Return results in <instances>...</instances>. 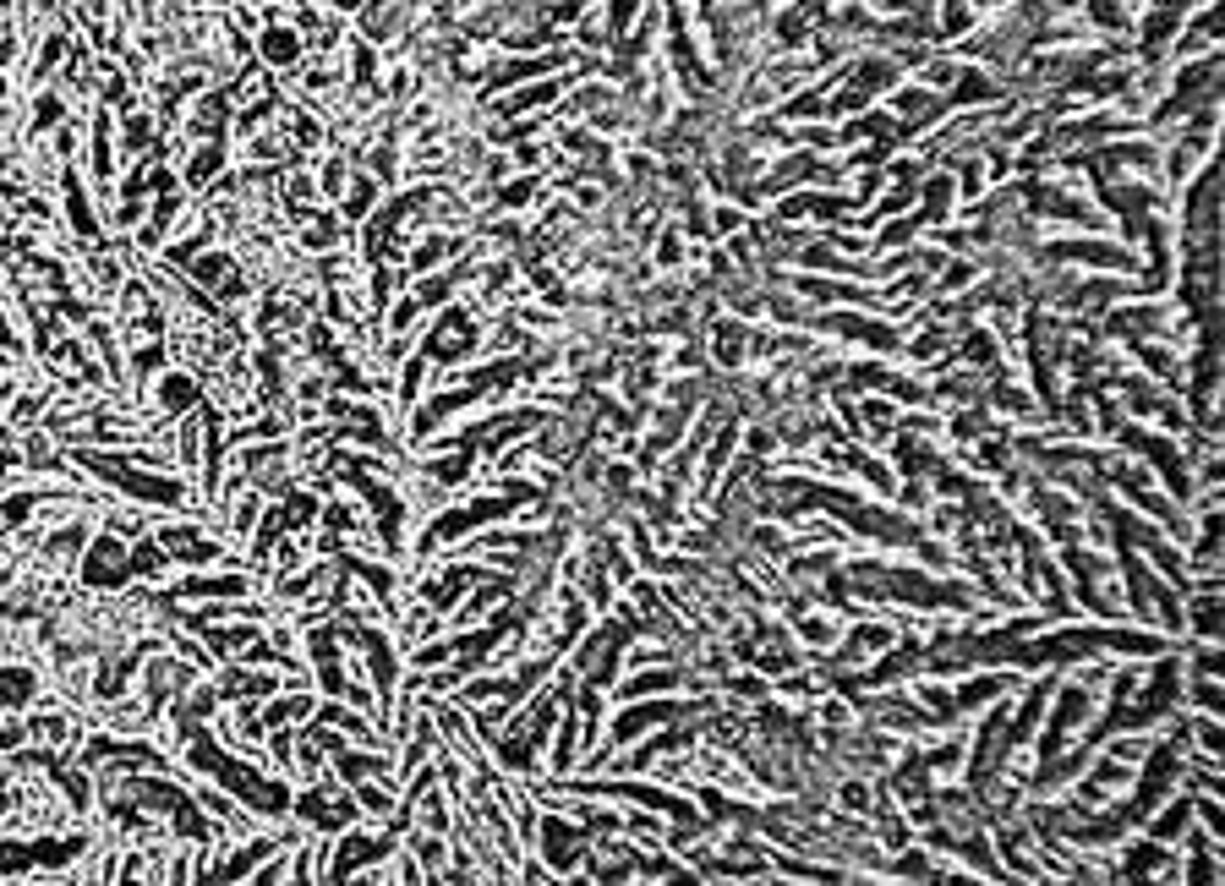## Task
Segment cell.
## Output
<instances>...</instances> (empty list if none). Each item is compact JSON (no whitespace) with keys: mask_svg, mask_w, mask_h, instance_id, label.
Returning <instances> with one entry per match:
<instances>
[{"mask_svg":"<svg viewBox=\"0 0 1225 886\" xmlns=\"http://www.w3.org/2000/svg\"><path fill=\"white\" fill-rule=\"evenodd\" d=\"M93 471L110 476L121 493H137V498H154V504H181V487L175 482H159V476H143L132 465H110V460H93Z\"/></svg>","mask_w":1225,"mask_h":886,"instance_id":"obj_1","label":"cell"},{"mask_svg":"<svg viewBox=\"0 0 1225 886\" xmlns=\"http://www.w3.org/2000/svg\"><path fill=\"white\" fill-rule=\"evenodd\" d=\"M126 575H132V553H121V542L99 536V542L88 547V558H83V580L88 586H121Z\"/></svg>","mask_w":1225,"mask_h":886,"instance_id":"obj_2","label":"cell"},{"mask_svg":"<svg viewBox=\"0 0 1225 886\" xmlns=\"http://www.w3.org/2000/svg\"><path fill=\"white\" fill-rule=\"evenodd\" d=\"M33 690H39V679H33L28 668H0V711H17L33 701Z\"/></svg>","mask_w":1225,"mask_h":886,"instance_id":"obj_3","label":"cell"},{"mask_svg":"<svg viewBox=\"0 0 1225 886\" xmlns=\"http://www.w3.org/2000/svg\"><path fill=\"white\" fill-rule=\"evenodd\" d=\"M575 848H580V837L569 832L564 821H547V859H553L558 870H569V859H575Z\"/></svg>","mask_w":1225,"mask_h":886,"instance_id":"obj_4","label":"cell"},{"mask_svg":"<svg viewBox=\"0 0 1225 886\" xmlns=\"http://www.w3.org/2000/svg\"><path fill=\"white\" fill-rule=\"evenodd\" d=\"M263 55L274 66H285V61H296V33L290 28H274V33H263Z\"/></svg>","mask_w":1225,"mask_h":886,"instance_id":"obj_5","label":"cell"},{"mask_svg":"<svg viewBox=\"0 0 1225 886\" xmlns=\"http://www.w3.org/2000/svg\"><path fill=\"white\" fill-rule=\"evenodd\" d=\"M159 394H165V411H186V405H192V378H165V389H159Z\"/></svg>","mask_w":1225,"mask_h":886,"instance_id":"obj_6","label":"cell"},{"mask_svg":"<svg viewBox=\"0 0 1225 886\" xmlns=\"http://www.w3.org/2000/svg\"><path fill=\"white\" fill-rule=\"evenodd\" d=\"M17 744H22V728L17 722H0V750H17Z\"/></svg>","mask_w":1225,"mask_h":886,"instance_id":"obj_7","label":"cell"},{"mask_svg":"<svg viewBox=\"0 0 1225 886\" xmlns=\"http://www.w3.org/2000/svg\"><path fill=\"white\" fill-rule=\"evenodd\" d=\"M0 586H6V558H0Z\"/></svg>","mask_w":1225,"mask_h":886,"instance_id":"obj_8","label":"cell"}]
</instances>
